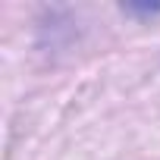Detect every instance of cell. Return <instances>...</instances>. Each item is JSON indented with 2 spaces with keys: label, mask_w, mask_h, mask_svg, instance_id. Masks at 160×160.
I'll return each instance as SVG.
<instances>
[]
</instances>
